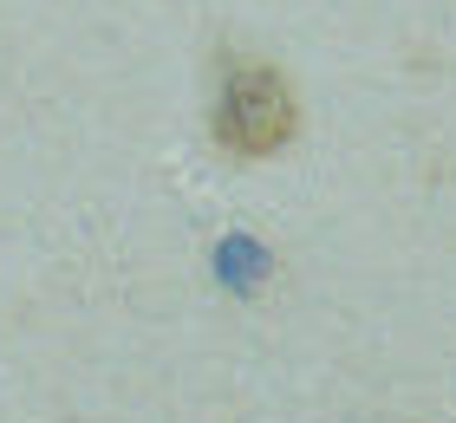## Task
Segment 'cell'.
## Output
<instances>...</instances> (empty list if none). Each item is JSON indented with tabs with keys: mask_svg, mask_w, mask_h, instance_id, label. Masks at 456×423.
Segmentation results:
<instances>
[{
	"mask_svg": "<svg viewBox=\"0 0 456 423\" xmlns=\"http://www.w3.org/2000/svg\"><path fill=\"white\" fill-rule=\"evenodd\" d=\"M267 273V254H261V241H248V235H235L222 248V281H235V287H255Z\"/></svg>",
	"mask_w": 456,
	"mask_h": 423,
	"instance_id": "obj_2",
	"label": "cell"
},
{
	"mask_svg": "<svg viewBox=\"0 0 456 423\" xmlns=\"http://www.w3.org/2000/svg\"><path fill=\"white\" fill-rule=\"evenodd\" d=\"M294 137V92L274 66H235L216 98V143L228 157H274Z\"/></svg>",
	"mask_w": 456,
	"mask_h": 423,
	"instance_id": "obj_1",
	"label": "cell"
}]
</instances>
